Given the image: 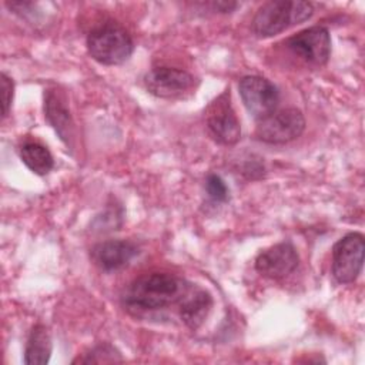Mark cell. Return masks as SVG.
<instances>
[{
	"label": "cell",
	"instance_id": "9",
	"mask_svg": "<svg viewBox=\"0 0 365 365\" xmlns=\"http://www.w3.org/2000/svg\"><path fill=\"white\" fill-rule=\"evenodd\" d=\"M147 90L160 98H180L195 86V78L190 73L173 67H155L144 76Z\"/></svg>",
	"mask_w": 365,
	"mask_h": 365
},
{
	"label": "cell",
	"instance_id": "2",
	"mask_svg": "<svg viewBox=\"0 0 365 365\" xmlns=\"http://www.w3.org/2000/svg\"><path fill=\"white\" fill-rule=\"evenodd\" d=\"M314 14V6L308 1H267L252 19V31L265 38L285 31L288 27L308 20Z\"/></svg>",
	"mask_w": 365,
	"mask_h": 365
},
{
	"label": "cell",
	"instance_id": "8",
	"mask_svg": "<svg viewBox=\"0 0 365 365\" xmlns=\"http://www.w3.org/2000/svg\"><path fill=\"white\" fill-rule=\"evenodd\" d=\"M287 47L305 63L322 66L331 54V36L325 27L312 26L291 36Z\"/></svg>",
	"mask_w": 365,
	"mask_h": 365
},
{
	"label": "cell",
	"instance_id": "10",
	"mask_svg": "<svg viewBox=\"0 0 365 365\" xmlns=\"http://www.w3.org/2000/svg\"><path fill=\"white\" fill-rule=\"evenodd\" d=\"M299 264L295 247L289 242L275 244L255 258V269L265 278L281 279L292 274Z\"/></svg>",
	"mask_w": 365,
	"mask_h": 365
},
{
	"label": "cell",
	"instance_id": "11",
	"mask_svg": "<svg viewBox=\"0 0 365 365\" xmlns=\"http://www.w3.org/2000/svg\"><path fill=\"white\" fill-rule=\"evenodd\" d=\"M138 248L131 241L108 240L93 247L90 257L103 271H115L125 267L135 255Z\"/></svg>",
	"mask_w": 365,
	"mask_h": 365
},
{
	"label": "cell",
	"instance_id": "17",
	"mask_svg": "<svg viewBox=\"0 0 365 365\" xmlns=\"http://www.w3.org/2000/svg\"><path fill=\"white\" fill-rule=\"evenodd\" d=\"M205 191L208 197L215 202H224L228 200V188L222 178L217 174H210L205 180Z\"/></svg>",
	"mask_w": 365,
	"mask_h": 365
},
{
	"label": "cell",
	"instance_id": "1",
	"mask_svg": "<svg viewBox=\"0 0 365 365\" xmlns=\"http://www.w3.org/2000/svg\"><path fill=\"white\" fill-rule=\"evenodd\" d=\"M188 285L167 272H151L135 278L123 294V305L131 314H143L178 304Z\"/></svg>",
	"mask_w": 365,
	"mask_h": 365
},
{
	"label": "cell",
	"instance_id": "18",
	"mask_svg": "<svg viewBox=\"0 0 365 365\" xmlns=\"http://www.w3.org/2000/svg\"><path fill=\"white\" fill-rule=\"evenodd\" d=\"M0 83H1V117L4 118L7 117L11 106L14 84H13V80L6 73H1Z\"/></svg>",
	"mask_w": 365,
	"mask_h": 365
},
{
	"label": "cell",
	"instance_id": "12",
	"mask_svg": "<svg viewBox=\"0 0 365 365\" xmlns=\"http://www.w3.org/2000/svg\"><path fill=\"white\" fill-rule=\"evenodd\" d=\"M212 307L211 295L198 287L188 285L178 301V312L182 322L192 331L198 329Z\"/></svg>",
	"mask_w": 365,
	"mask_h": 365
},
{
	"label": "cell",
	"instance_id": "3",
	"mask_svg": "<svg viewBox=\"0 0 365 365\" xmlns=\"http://www.w3.org/2000/svg\"><path fill=\"white\" fill-rule=\"evenodd\" d=\"M90 56L104 66H117L133 54L134 43L130 34L115 23L94 27L87 36Z\"/></svg>",
	"mask_w": 365,
	"mask_h": 365
},
{
	"label": "cell",
	"instance_id": "15",
	"mask_svg": "<svg viewBox=\"0 0 365 365\" xmlns=\"http://www.w3.org/2000/svg\"><path fill=\"white\" fill-rule=\"evenodd\" d=\"M20 158L34 174L46 175L51 171L54 160L48 148L37 141H27L20 147Z\"/></svg>",
	"mask_w": 365,
	"mask_h": 365
},
{
	"label": "cell",
	"instance_id": "6",
	"mask_svg": "<svg viewBox=\"0 0 365 365\" xmlns=\"http://www.w3.org/2000/svg\"><path fill=\"white\" fill-rule=\"evenodd\" d=\"M238 90L245 108L258 121L272 114L278 107V88L261 76L242 77L238 83Z\"/></svg>",
	"mask_w": 365,
	"mask_h": 365
},
{
	"label": "cell",
	"instance_id": "4",
	"mask_svg": "<svg viewBox=\"0 0 365 365\" xmlns=\"http://www.w3.org/2000/svg\"><path fill=\"white\" fill-rule=\"evenodd\" d=\"M305 130L302 113L294 107L275 110L258 121L255 137L267 144H287L298 138Z\"/></svg>",
	"mask_w": 365,
	"mask_h": 365
},
{
	"label": "cell",
	"instance_id": "13",
	"mask_svg": "<svg viewBox=\"0 0 365 365\" xmlns=\"http://www.w3.org/2000/svg\"><path fill=\"white\" fill-rule=\"evenodd\" d=\"M44 115L58 137L68 145L73 140V118L66 97L58 90H47L44 94Z\"/></svg>",
	"mask_w": 365,
	"mask_h": 365
},
{
	"label": "cell",
	"instance_id": "14",
	"mask_svg": "<svg viewBox=\"0 0 365 365\" xmlns=\"http://www.w3.org/2000/svg\"><path fill=\"white\" fill-rule=\"evenodd\" d=\"M51 338L44 325H36L27 338L24 349V364L43 365L47 364L51 355Z\"/></svg>",
	"mask_w": 365,
	"mask_h": 365
},
{
	"label": "cell",
	"instance_id": "19",
	"mask_svg": "<svg viewBox=\"0 0 365 365\" xmlns=\"http://www.w3.org/2000/svg\"><path fill=\"white\" fill-rule=\"evenodd\" d=\"M237 6H238V3H234V1H215V3H212V7L218 11H221V13H230Z\"/></svg>",
	"mask_w": 365,
	"mask_h": 365
},
{
	"label": "cell",
	"instance_id": "16",
	"mask_svg": "<svg viewBox=\"0 0 365 365\" xmlns=\"http://www.w3.org/2000/svg\"><path fill=\"white\" fill-rule=\"evenodd\" d=\"M123 358L120 356L118 351L113 348L108 344H101L94 346L90 352L84 354V356H78L77 359L73 361V364H106V362H120Z\"/></svg>",
	"mask_w": 365,
	"mask_h": 365
},
{
	"label": "cell",
	"instance_id": "5",
	"mask_svg": "<svg viewBox=\"0 0 365 365\" xmlns=\"http://www.w3.org/2000/svg\"><path fill=\"white\" fill-rule=\"evenodd\" d=\"M365 240L359 232H349L332 248V275L339 284L354 282L364 264Z\"/></svg>",
	"mask_w": 365,
	"mask_h": 365
},
{
	"label": "cell",
	"instance_id": "7",
	"mask_svg": "<svg viewBox=\"0 0 365 365\" xmlns=\"http://www.w3.org/2000/svg\"><path fill=\"white\" fill-rule=\"evenodd\" d=\"M205 124L211 137L224 145H234L241 138V125L225 91L217 97L205 111Z\"/></svg>",
	"mask_w": 365,
	"mask_h": 365
}]
</instances>
